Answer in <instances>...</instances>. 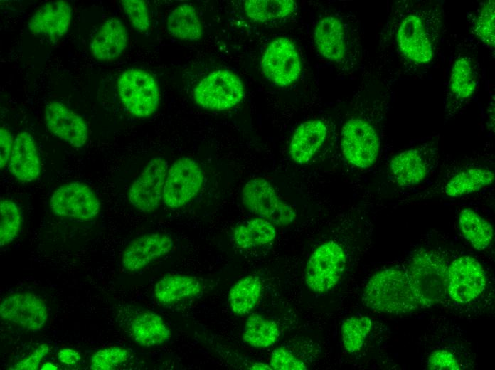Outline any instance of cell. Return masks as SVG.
<instances>
[{
    "mask_svg": "<svg viewBox=\"0 0 495 370\" xmlns=\"http://www.w3.org/2000/svg\"><path fill=\"white\" fill-rule=\"evenodd\" d=\"M380 147L378 132L368 120L353 117L341 129V150L353 166L367 169L376 161Z\"/></svg>",
    "mask_w": 495,
    "mask_h": 370,
    "instance_id": "cell-9",
    "label": "cell"
},
{
    "mask_svg": "<svg viewBox=\"0 0 495 370\" xmlns=\"http://www.w3.org/2000/svg\"><path fill=\"white\" fill-rule=\"evenodd\" d=\"M204 179L199 164L189 157L176 160L169 168L162 200L170 208L184 206L200 191Z\"/></svg>",
    "mask_w": 495,
    "mask_h": 370,
    "instance_id": "cell-10",
    "label": "cell"
},
{
    "mask_svg": "<svg viewBox=\"0 0 495 370\" xmlns=\"http://www.w3.org/2000/svg\"><path fill=\"white\" fill-rule=\"evenodd\" d=\"M372 328L371 319L365 316H354L346 319L341 325L342 342L349 353L359 352Z\"/></svg>",
    "mask_w": 495,
    "mask_h": 370,
    "instance_id": "cell-33",
    "label": "cell"
},
{
    "mask_svg": "<svg viewBox=\"0 0 495 370\" xmlns=\"http://www.w3.org/2000/svg\"><path fill=\"white\" fill-rule=\"evenodd\" d=\"M242 201L249 211L275 226H287L297 216L292 207L282 201L272 184L263 178H254L245 184Z\"/></svg>",
    "mask_w": 495,
    "mask_h": 370,
    "instance_id": "cell-7",
    "label": "cell"
},
{
    "mask_svg": "<svg viewBox=\"0 0 495 370\" xmlns=\"http://www.w3.org/2000/svg\"><path fill=\"white\" fill-rule=\"evenodd\" d=\"M346 265L344 248L334 240L318 246L310 255L305 268V282L315 292H326L342 276Z\"/></svg>",
    "mask_w": 495,
    "mask_h": 370,
    "instance_id": "cell-8",
    "label": "cell"
},
{
    "mask_svg": "<svg viewBox=\"0 0 495 370\" xmlns=\"http://www.w3.org/2000/svg\"><path fill=\"white\" fill-rule=\"evenodd\" d=\"M250 369H272L270 365L262 363V362H256L253 364L250 367H249Z\"/></svg>",
    "mask_w": 495,
    "mask_h": 370,
    "instance_id": "cell-43",
    "label": "cell"
},
{
    "mask_svg": "<svg viewBox=\"0 0 495 370\" xmlns=\"http://www.w3.org/2000/svg\"><path fill=\"white\" fill-rule=\"evenodd\" d=\"M41 370H55L58 367L51 362H45L41 368Z\"/></svg>",
    "mask_w": 495,
    "mask_h": 370,
    "instance_id": "cell-44",
    "label": "cell"
},
{
    "mask_svg": "<svg viewBox=\"0 0 495 370\" xmlns=\"http://www.w3.org/2000/svg\"><path fill=\"white\" fill-rule=\"evenodd\" d=\"M100 207V201L94 191L79 181L62 184L50 198V208L55 215L83 221L96 217Z\"/></svg>",
    "mask_w": 495,
    "mask_h": 370,
    "instance_id": "cell-11",
    "label": "cell"
},
{
    "mask_svg": "<svg viewBox=\"0 0 495 370\" xmlns=\"http://www.w3.org/2000/svg\"><path fill=\"white\" fill-rule=\"evenodd\" d=\"M168 170V162L162 157L147 162L128 191V200L133 207L145 213L159 208Z\"/></svg>",
    "mask_w": 495,
    "mask_h": 370,
    "instance_id": "cell-13",
    "label": "cell"
},
{
    "mask_svg": "<svg viewBox=\"0 0 495 370\" xmlns=\"http://www.w3.org/2000/svg\"><path fill=\"white\" fill-rule=\"evenodd\" d=\"M265 76L279 87H287L300 76L302 63L294 43L286 37L275 38L267 46L260 62Z\"/></svg>",
    "mask_w": 495,
    "mask_h": 370,
    "instance_id": "cell-12",
    "label": "cell"
},
{
    "mask_svg": "<svg viewBox=\"0 0 495 370\" xmlns=\"http://www.w3.org/2000/svg\"><path fill=\"white\" fill-rule=\"evenodd\" d=\"M14 139L11 132L5 127L0 130V167L5 168L8 164Z\"/></svg>",
    "mask_w": 495,
    "mask_h": 370,
    "instance_id": "cell-41",
    "label": "cell"
},
{
    "mask_svg": "<svg viewBox=\"0 0 495 370\" xmlns=\"http://www.w3.org/2000/svg\"><path fill=\"white\" fill-rule=\"evenodd\" d=\"M428 369L458 370L460 366L454 355L446 349H438L430 354L427 359Z\"/></svg>",
    "mask_w": 495,
    "mask_h": 370,
    "instance_id": "cell-39",
    "label": "cell"
},
{
    "mask_svg": "<svg viewBox=\"0 0 495 370\" xmlns=\"http://www.w3.org/2000/svg\"><path fill=\"white\" fill-rule=\"evenodd\" d=\"M173 245L172 238L164 233H152L137 237L124 250L122 265L129 272L140 270L169 253Z\"/></svg>",
    "mask_w": 495,
    "mask_h": 370,
    "instance_id": "cell-18",
    "label": "cell"
},
{
    "mask_svg": "<svg viewBox=\"0 0 495 370\" xmlns=\"http://www.w3.org/2000/svg\"><path fill=\"white\" fill-rule=\"evenodd\" d=\"M50 347L46 343L40 344L27 357L15 364L10 369L36 370L42 360L50 352Z\"/></svg>",
    "mask_w": 495,
    "mask_h": 370,
    "instance_id": "cell-40",
    "label": "cell"
},
{
    "mask_svg": "<svg viewBox=\"0 0 495 370\" xmlns=\"http://www.w3.org/2000/svg\"><path fill=\"white\" fill-rule=\"evenodd\" d=\"M495 4L494 0L484 2L474 16L472 31L474 34L490 49L495 44Z\"/></svg>",
    "mask_w": 495,
    "mask_h": 370,
    "instance_id": "cell-35",
    "label": "cell"
},
{
    "mask_svg": "<svg viewBox=\"0 0 495 370\" xmlns=\"http://www.w3.org/2000/svg\"><path fill=\"white\" fill-rule=\"evenodd\" d=\"M270 366L275 370H306L305 364L284 347L276 348L271 354Z\"/></svg>",
    "mask_w": 495,
    "mask_h": 370,
    "instance_id": "cell-38",
    "label": "cell"
},
{
    "mask_svg": "<svg viewBox=\"0 0 495 370\" xmlns=\"http://www.w3.org/2000/svg\"><path fill=\"white\" fill-rule=\"evenodd\" d=\"M0 315L2 319L32 332L42 329L48 316L44 301L31 292H16L4 297Z\"/></svg>",
    "mask_w": 495,
    "mask_h": 370,
    "instance_id": "cell-16",
    "label": "cell"
},
{
    "mask_svg": "<svg viewBox=\"0 0 495 370\" xmlns=\"http://www.w3.org/2000/svg\"><path fill=\"white\" fill-rule=\"evenodd\" d=\"M327 127L319 120L302 123L294 131L289 147L292 159L299 164L309 162L324 144Z\"/></svg>",
    "mask_w": 495,
    "mask_h": 370,
    "instance_id": "cell-23",
    "label": "cell"
},
{
    "mask_svg": "<svg viewBox=\"0 0 495 370\" xmlns=\"http://www.w3.org/2000/svg\"><path fill=\"white\" fill-rule=\"evenodd\" d=\"M449 263L441 253L420 249L410 260L405 270L421 307H432L447 294Z\"/></svg>",
    "mask_w": 495,
    "mask_h": 370,
    "instance_id": "cell-3",
    "label": "cell"
},
{
    "mask_svg": "<svg viewBox=\"0 0 495 370\" xmlns=\"http://www.w3.org/2000/svg\"><path fill=\"white\" fill-rule=\"evenodd\" d=\"M437 157L438 139L434 137L393 157L388 166L389 176L400 187L420 184L435 168Z\"/></svg>",
    "mask_w": 495,
    "mask_h": 370,
    "instance_id": "cell-4",
    "label": "cell"
},
{
    "mask_svg": "<svg viewBox=\"0 0 495 370\" xmlns=\"http://www.w3.org/2000/svg\"><path fill=\"white\" fill-rule=\"evenodd\" d=\"M57 357L61 363L67 365L75 364L81 359V356L78 352L70 348L60 349L58 352Z\"/></svg>",
    "mask_w": 495,
    "mask_h": 370,
    "instance_id": "cell-42",
    "label": "cell"
},
{
    "mask_svg": "<svg viewBox=\"0 0 495 370\" xmlns=\"http://www.w3.org/2000/svg\"><path fill=\"white\" fill-rule=\"evenodd\" d=\"M166 28L172 36L183 41H198L203 36L200 18L189 4L179 5L169 14Z\"/></svg>",
    "mask_w": 495,
    "mask_h": 370,
    "instance_id": "cell-27",
    "label": "cell"
},
{
    "mask_svg": "<svg viewBox=\"0 0 495 370\" xmlns=\"http://www.w3.org/2000/svg\"><path fill=\"white\" fill-rule=\"evenodd\" d=\"M120 2L133 28L139 32L148 31L150 26V18L145 1L122 0Z\"/></svg>",
    "mask_w": 495,
    "mask_h": 370,
    "instance_id": "cell-37",
    "label": "cell"
},
{
    "mask_svg": "<svg viewBox=\"0 0 495 370\" xmlns=\"http://www.w3.org/2000/svg\"><path fill=\"white\" fill-rule=\"evenodd\" d=\"M486 285L483 267L473 257L462 255L452 261L447 272V294L459 303L477 299Z\"/></svg>",
    "mask_w": 495,
    "mask_h": 370,
    "instance_id": "cell-14",
    "label": "cell"
},
{
    "mask_svg": "<svg viewBox=\"0 0 495 370\" xmlns=\"http://www.w3.org/2000/svg\"><path fill=\"white\" fill-rule=\"evenodd\" d=\"M127 30L117 18H110L100 27L90 43V51L97 60L111 61L119 58L127 46Z\"/></svg>",
    "mask_w": 495,
    "mask_h": 370,
    "instance_id": "cell-21",
    "label": "cell"
},
{
    "mask_svg": "<svg viewBox=\"0 0 495 370\" xmlns=\"http://www.w3.org/2000/svg\"><path fill=\"white\" fill-rule=\"evenodd\" d=\"M362 302L378 312L403 314L420 308L405 270L392 267L375 273L366 285Z\"/></svg>",
    "mask_w": 495,
    "mask_h": 370,
    "instance_id": "cell-2",
    "label": "cell"
},
{
    "mask_svg": "<svg viewBox=\"0 0 495 370\" xmlns=\"http://www.w3.org/2000/svg\"><path fill=\"white\" fill-rule=\"evenodd\" d=\"M440 8H426L404 14L395 26V46L402 58L415 67L432 60L442 26Z\"/></svg>",
    "mask_w": 495,
    "mask_h": 370,
    "instance_id": "cell-1",
    "label": "cell"
},
{
    "mask_svg": "<svg viewBox=\"0 0 495 370\" xmlns=\"http://www.w3.org/2000/svg\"><path fill=\"white\" fill-rule=\"evenodd\" d=\"M262 282L257 276L247 275L236 282L228 293V303L232 312L245 315L257 305L262 292Z\"/></svg>",
    "mask_w": 495,
    "mask_h": 370,
    "instance_id": "cell-30",
    "label": "cell"
},
{
    "mask_svg": "<svg viewBox=\"0 0 495 370\" xmlns=\"http://www.w3.org/2000/svg\"><path fill=\"white\" fill-rule=\"evenodd\" d=\"M245 87L238 75L220 69L202 78L193 90L196 103L201 107L213 111L230 109L241 102Z\"/></svg>",
    "mask_w": 495,
    "mask_h": 370,
    "instance_id": "cell-6",
    "label": "cell"
},
{
    "mask_svg": "<svg viewBox=\"0 0 495 370\" xmlns=\"http://www.w3.org/2000/svg\"><path fill=\"white\" fill-rule=\"evenodd\" d=\"M22 216L20 208L13 201L2 199L0 202V245L13 242L21 229Z\"/></svg>",
    "mask_w": 495,
    "mask_h": 370,
    "instance_id": "cell-34",
    "label": "cell"
},
{
    "mask_svg": "<svg viewBox=\"0 0 495 370\" xmlns=\"http://www.w3.org/2000/svg\"><path fill=\"white\" fill-rule=\"evenodd\" d=\"M130 329L134 342L144 347L161 345L171 337V331L162 317L150 311L137 314Z\"/></svg>",
    "mask_w": 495,
    "mask_h": 370,
    "instance_id": "cell-26",
    "label": "cell"
},
{
    "mask_svg": "<svg viewBox=\"0 0 495 370\" xmlns=\"http://www.w3.org/2000/svg\"><path fill=\"white\" fill-rule=\"evenodd\" d=\"M295 8L293 0H247L244 3L247 16L257 22L287 17L294 11Z\"/></svg>",
    "mask_w": 495,
    "mask_h": 370,
    "instance_id": "cell-32",
    "label": "cell"
},
{
    "mask_svg": "<svg viewBox=\"0 0 495 370\" xmlns=\"http://www.w3.org/2000/svg\"><path fill=\"white\" fill-rule=\"evenodd\" d=\"M117 86L121 102L132 116L146 118L159 109V87L149 72L140 68L127 69L119 76Z\"/></svg>",
    "mask_w": 495,
    "mask_h": 370,
    "instance_id": "cell-5",
    "label": "cell"
},
{
    "mask_svg": "<svg viewBox=\"0 0 495 370\" xmlns=\"http://www.w3.org/2000/svg\"><path fill=\"white\" fill-rule=\"evenodd\" d=\"M44 120L49 132L73 147H82L88 139V127L77 112L58 101L46 104Z\"/></svg>",
    "mask_w": 495,
    "mask_h": 370,
    "instance_id": "cell-17",
    "label": "cell"
},
{
    "mask_svg": "<svg viewBox=\"0 0 495 370\" xmlns=\"http://www.w3.org/2000/svg\"><path fill=\"white\" fill-rule=\"evenodd\" d=\"M202 284L196 277L171 273L163 276L155 285L154 293L163 305H171L193 297L202 291Z\"/></svg>",
    "mask_w": 495,
    "mask_h": 370,
    "instance_id": "cell-24",
    "label": "cell"
},
{
    "mask_svg": "<svg viewBox=\"0 0 495 370\" xmlns=\"http://www.w3.org/2000/svg\"><path fill=\"white\" fill-rule=\"evenodd\" d=\"M275 322L253 313L245 322L243 339L245 343L255 348H266L274 344L280 337Z\"/></svg>",
    "mask_w": 495,
    "mask_h": 370,
    "instance_id": "cell-31",
    "label": "cell"
},
{
    "mask_svg": "<svg viewBox=\"0 0 495 370\" xmlns=\"http://www.w3.org/2000/svg\"><path fill=\"white\" fill-rule=\"evenodd\" d=\"M494 180V174L491 169L469 166L454 174L443 186L442 192L449 198L464 196L491 184Z\"/></svg>",
    "mask_w": 495,
    "mask_h": 370,
    "instance_id": "cell-25",
    "label": "cell"
},
{
    "mask_svg": "<svg viewBox=\"0 0 495 370\" xmlns=\"http://www.w3.org/2000/svg\"><path fill=\"white\" fill-rule=\"evenodd\" d=\"M314 38L318 52L324 58L334 61H342L346 55L345 28L336 16H327L316 24Z\"/></svg>",
    "mask_w": 495,
    "mask_h": 370,
    "instance_id": "cell-22",
    "label": "cell"
},
{
    "mask_svg": "<svg viewBox=\"0 0 495 370\" xmlns=\"http://www.w3.org/2000/svg\"><path fill=\"white\" fill-rule=\"evenodd\" d=\"M276 236L275 226L270 221L255 218L237 226L233 232L235 245L243 249H247L266 245L272 242Z\"/></svg>",
    "mask_w": 495,
    "mask_h": 370,
    "instance_id": "cell-28",
    "label": "cell"
},
{
    "mask_svg": "<svg viewBox=\"0 0 495 370\" xmlns=\"http://www.w3.org/2000/svg\"><path fill=\"white\" fill-rule=\"evenodd\" d=\"M459 225L464 237L476 250H485L491 244L493 228L474 210L470 208L462 209L459 216Z\"/></svg>",
    "mask_w": 495,
    "mask_h": 370,
    "instance_id": "cell-29",
    "label": "cell"
},
{
    "mask_svg": "<svg viewBox=\"0 0 495 370\" xmlns=\"http://www.w3.org/2000/svg\"><path fill=\"white\" fill-rule=\"evenodd\" d=\"M10 173L23 182L36 180L41 174V161L33 136L27 132L18 133L14 138L8 163Z\"/></svg>",
    "mask_w": 495,
    "mask_h": 370,
    "instance_id": "cell-20",
    "label": "cell"
},
{
    "mask_svg": "<svg viewBox=\"0 0 495 370\" xmlns=\"http://www.w3.org/2000/svg\"><path fill=\"white\" fill-rule=\"evenodd\" d=\"M127 349L110 347L96 352L91 357L90 368L93 370H111L125 362L129 358Z\"/></svg>",
    "mask_w": 495,
    "mask_h": 370,
    "instance_id": "cell-36",
    "label": "cell"
},
{
    "mask_svg": "<svg viewBox=\"0 0 495 370\" xmlns=\"http://www.w3.org/2000/svg\"><path fill=\"white\" fill-rule=\"evenodd\" d=\"M478 83V68L475 60L468 54H459L454 60L448 81L445 112L449 119L464 105L475 92Z\"/></svg>",
    "mask_w": 495,
    "mask_h": 370,
    "instance_id": "cell-15",
    "label": "cell"
},
{
    "mask_svg": "<svg viewBox=\"0 0 495 370\" xmlns=\"http://www.w3.org/2000/svg\"><path fill=\"white\" fill-rule=\"evenodd\" d=\"M72 18L69 3L63 0L44 4L33 14L28 27L34 35L55 40L68 32Z\"/></svg>",
    "mask_w": 495,
    "mask_h": 370,
    "instance_id": "cell-19",
    "label": "cell"
}]
</instances>
